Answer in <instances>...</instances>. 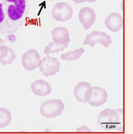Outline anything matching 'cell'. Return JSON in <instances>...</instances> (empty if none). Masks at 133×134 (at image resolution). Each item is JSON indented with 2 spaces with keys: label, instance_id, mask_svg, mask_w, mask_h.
Returning <instances> with one entry per match:
<instances>
[{
  "label": "cell",
  "instance_id": "3",
  "mask_svg": "<svg viewBox=\"0 0 133 134\" xmlns=\"http://www.w3.org/2000/svg\"><path fill=\"white\" fill-rule=\"evenodd\" d=\"M64 109L65 105L62 100L53 99L43 102L40 107V111L43 116L52 119L59 116Z\"/></svg>",
  "mask_w": 133,
  "mask_h": 134
},
{
  "label": "cell",
  "instance_id": "9",
  "mask_svg": "<svg viewBox=\"0 0 133 134\" xmlns=\"http://www.w3.org/2000/svg\"><path fill=\"white\" fill-rule=\"evenodd\" d=\"M80 23L85 30H88L95 23L96 19V15L91 7H84L82 8L78 14Z\"/></svg>",
  "mask_w": 133,
  "mask_h": 134
},
{
  "label": "cell",
  "instance_id": "8",
  "mask_svg": "<svg viewBox=\"0 0 133 134\" xmlns=\"http://www.w3.org/2000/svg\"><path fill=\"white\" fill-rule=\"evenodd\" d=\"M93 91V87L87 82H81L76 84L73 91L76 100L82 102L87 103L90 99Z\"/></svg>",
  "mask_w": 133,
  "mask_h": 134
},
{
  "label": "cell",
  "instance_id": "18",
  "mask_svg": "<svg viewBox=\"0 0 133 134\" xmlns=\"http://www.w3.org/2000/svg\"><path fill=\"white\" fill-rule=\"evenodd\" d=\"M9 47L6 45L0 46V61L4 59L8 53Z\"/></svg>",
  "mask_w": 133,
  "mask_h": 134
},
{
  "label": "cell",
  "instance_id": "10",
  "mask_svg": "<svg viewBox=\"0 0 133 134\" xmlns=\"http://www.w3.org/2000/svg\"><path fill=\"white\" fill-rule=\"evenodd\" d=\"M104 25L110 31L113 32H118L123 27V17L118 13H112L106 18Z\"/></svg>",
  "mask_w": 133,
  "mask_h": 134
},
{
  "label": "cell",
  "instance_id": "2",
  "mask_svg": "<svg viewBox=\"0 0 133 134\" xmlns=\"http://www.w3.org/2000/svg\"><path fill=\"white\" fill-rule=\"evenodd\" d=\"M97 121L100 126L106 131L123 132V109H106L100 113Z\"/></svg>",
  "mask_w": 133,
  "mask_h": 134
},
{
  "label": "cell",
  "instance_id": "22",
  "mask_svg": "<svg viewBox=\"0 0 133 134\" xmlns=\"http://www.w3.org/2000/svg\"><path fill=\"white\" fill-rule=\"evenodd\" d=\"M47 1H54V0H47Z\"/></svg>",
  "mask_w": 133,
  "mask_h": 134
},
{
  "label": "cell",
  "instance_id": "4",
  "mask_svg": "<svg viewBox=\"0 0 133 134\" xmlns=\"http://www.w3.org/2000/svg\"><path fill=\"white\" fill-rule=\"evenodd\" d=\"M72 7L66 2H58L52 8V16L57 21L66 22L72 17Z\"/></svg>",
  "mask_w": 133,
  "mask_h": 134
},
{
  "label": "cell",
  "instance_id": "7",
  "mask_svg": "<svg viewBox=\"0 0 133 134\" xmlns=\"http://www.w3.org/2000/svg\"><path fill=\"white\" fill-rule=\"evenodd\" d=\"M41 60L39 53L35 49H30L22 56V65L26 70L31 71L38 68Z\"/></svg>",
  "mask_w": 133,
  "mask_h": 134
},
{
  "label": "cell",
  "instance_id": "16",
  "mask_svg": "<svg viewBox=\"0 0 133 134\" xmlns=\"http://www.w3.org/2000/svg\"><path fill=\"white\" fill-rule=\"evenodd\" d=\"M12 116L10 112L4 108H0V128L8 126L11 122Z\"/></svg>",
  "mask_w": 133,
  "mask_h": 134
},
{
  "label": "cell",
  "instance_id": "21",
  "mask_svg": "<svg viewBox=\"0 0 133 134\" xmlns=\"http://www.w3.org/2000/svg\"><path fill=\"white\" fill-rule=\"evenodd\" d=\"M97 1H98V0H86V2H88V3H94V2H95Z\"/></svg>",
  "mask_w": 133,
  "mask_h": 134
},
{
  "label": "cell",
  "instance_id": "1",
  "mask_svg": "<svg viewBox=\"0 0 133 134\" xmlns=\"http://www.w3.org/2000/svg\"><path fill=\"white\" fill-rule=\"evenodd\" d=\"M29 10L28 0H0V34H13L20 29Z\"/></svg>",
  "mask_w": 133,
  "mask_h": 134
},
{
  "label": "cell",
  "instance_id": "11",
  "mask_svg": "<svg viewBox=\"0 0 133 134\" xmlns=\"http://www.w3.org/2000/svg\"><path fill=\"white\" fill-rule=\"evenodd\" d=\"M93 93L90 99L87 102L93 107H99L104 104L108 99V95L106 91L98 86H94Z\"/></svg>",
  "mask_w": 133,
  "mask_h": 134
},
{
  "label": "cell",
  "instance_id": "15",
  "mask_svg": "<svg viewBox=\"0 0 133 134\" xmlns=\"http://www.w3.org/2000/svg\"><path fill=\"white\" fill-rule=\"evenodd\" d=\"M84 53V49L81 47L78 49H76L72 51H69L66 53L62 54L60 58L62 60L65 61L76 60L80 58L82 54Z\"/></svg>",
  "mask_w": 133,
  "mask_h": 134
},
{
  "label": "cell",
  "instance_id": "17",
  "mask_svg": "<svg viewBox=\"0 0 133 134\" xmlns=\"http://www.w3.org/2000/svg\"><path fill=\"white\" fill-rule=\"evenodd\" d=\"M16 56L15 52L13 49L10 47H9V51L7 55V56L3 59V60L0 61V63L4 65H11L16 59Z\"/></svg>",
  "mask_w": 133,
  "mask_h": 134
},
{
  "label": "cell",
  "instance_id": "13",
  "mask_svg": "<svg viewBox=\"0 0 133 134\" xmlns=\"http://www.w3.org/2000/svg\"><path fill=\"white\" fill-rule=\"evenodd\" d=\"M52 37L54 42L67 46L70 42L69 32L64 27L54 28L52 31Z\"/></svg>",
  "mask_w": 133,
  "mask_h": 134
},
{
  "label": "cell",
  "instance_id": "19",
  "mask_svg": "<svg viewBox=\"0 0 133 134\" xmlns=\"http://www.w3.org/2000/svg\"><path fill=\"white\" fill-rule=\"evenodd\" d=\"M73 2H74L76 4H79L80 3H82L85 2L86 0H72Z\"/></svg>",
  "mask_w": 133,
  "mask_h": 134
},
{
  "label": "cell",
  "instance_id": "6",
  "mask_svg": "<svg viewBox=\"0 0 133 134\" xmlns=\"http://www.w3.org/2000/svg\"><path fill=\"white\" fill-rule=\"evenodd\" d=\"M99 43L105 47H108L112 43L111 36L104 32L93 31L91 34H87L83 45H89L93 47Z\"/></svg>",
  "mask_w": 133,
  "mask_h": 134
},
{
  "label": "cell",
  "instance_id": "20",
  "mask_svg": "<svg viewBox=\"0 0 133 134\" xmlns=\"http://www.w3.org/2000/svg\"><path fill=\"white\" fill-rule=\"evenodd\" d=\"M3 45H4V41L2 38L0 37V46Z\"/></svg>",
  "mask_w": 133,
  "mask_h": 134
},
{
  "label": "cell",
  "instance_id": "5",
  "mask_svg": "<svg viewBox=\"0 0 133 134\" xmlns=\"http://www.w3.org/2000/svg\"><path fill=\"white\" fill-rule=\"evenodd\" d=\"M39 71L43 75L53 76L59 72L60 65L57 58L47 55L42 60L39 66Z\"/></svg>",
  "mask_w": 133,
  "mask_h": 134
},
{
  "label": "cell",
  "instance_id": "12",
  "mask_svg": "<svg viewBox=\"0 0 133 134\" xmlns=\"http://www.w3.org/2000/svg\"><path fill=\"white\" fill-rule=\"evenodd\" d=\"M31 88L34 94L41 97H45L49 95L52 91L51 85L43 80H37L31 85Z\"/></svg>",
  "mask_w": 133,
  "mask_h": 134
},
{
  "label": "cell",
  "instance_id": "14",
  "mask_svg": "<svg viewBox=\"0 0 133 134\" xmlns=\"http://www.w3.org/2000/svg\"><path fill=\"white\" fill-rule=\"evenodd\" d=\"M68 46L65 45H61L54 41L50 42L47 46H46L43 53L46 55L56 53L58 54L59 52L64 51V49L67 48Z\"/></svg>",
  "mask_w": 133,
  "mask_h": 134
}]
</instances>
